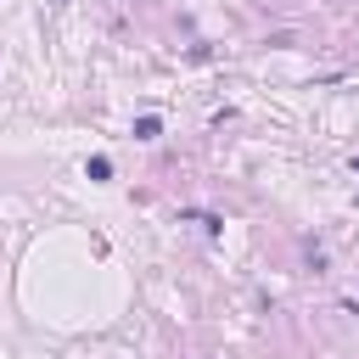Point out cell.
<instances>
[{
	"mask_svg": "<svg viewBox=\"0 0 359 359\" xmlns=\"http://www.w3.org/2000/svg\"><path fill=\"white\" fill-rule=\"evenodd\" d=\"M157 135H163V118H140L135 123V140H157Z\"/></svg>",
	"mask_w": 359,
	"mask_h": 359,
	"instance_id": "6da1fadb",
	"label": "cell"
},
{
	"mask_svg": "<svg viewBox=\"0 0 359 359\" xmlns=\"http://www.w3.org/2000/svg\"><path fill=\"white\" fill-rule=\"evenodd\" d=\"M353 174H359V157H353Z\"/></svg>",
	"mask_w": 359,
	"mask_h": 359,
	"instance_id": "7a4b0ae2",
	"label": "cell"
}]
</instances>
